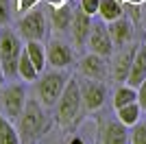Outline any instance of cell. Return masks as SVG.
Returning <instances> with one entry per match:
<instances>
[{
  "mask_svg": "<svg viewBox=\"0 0 146 144\" xmlns=\"http://www.w3.org/2000/svg\"><path fill=\"white\" fill-rule=\"evenodd\" d=\"M92 15L90 13H85L83 9L81 11H74L72 15V24H70V33H72V39L74 44H83L87 42V37H90V31H92Z\"/></svg>",
  "mask_w": 146,
  "mask_h": 144,
  "instance_id": "13",
  "label": "cell"
},
{
  "mask_svg": "<svg viewBox=\"0 0 146 144\" xmlns=\"http://www.w3.org/2000/svg\"><path fill=\"white\" fill-rule=\"evenodd\" d=\"M72 7L68 2H61V5H52V11H50V24L55 31H68L70 24H72Z\"/></svg>",
  "mask_w": 146,
  "mask_h": 144,
  "instance_id": "16",
  "label": "cell"
},
{
  "mask_svg": "<svg viewBox=\"0 0 146 144\" xmlns=\"http://www.w3.org/2000/svg\"><path fill=\"white\" fill-rule=\"evenodd\" d=\"M5 79H7V74H5V70H2V63H0V90H2V85H5Z\"/></svg>",
  "mask_w": 146,
  "mask_h": 144,
  "instance_id": "27",
  "label": "cell"
},
{
  "mask_svg": "<svg viewBox=\"0 0 146 144\" xmlns=\"http://www.w3.org/2000/svg\"><path fill=\"white\" fill-rule=\"evenodd\" d=\"M0 144H22L18 131L5 116H0Z\"/></svg>",
  "mask_w": 146,
  "mask_h": 144,
  "instance_id": "22",
  "label": "cell"
},
{
  "mask_svg": "<svg viewBox=\"0 0 146 144\" xmlns=\"http://www.w3.org/2000/svg\"><path fill=\"white\" fill-rule=\"evenodd\" d=\"M144 79H146V46H137V53H135V57H133L127 83L131 85V87H137Z\"/></svg>",
  "mask_w": 146,
  "mask_h": 144,
  "instance_id": "15",
  "label": "cell"
},
{
  "mask_svg": "<svg viewBox=\"0 0 146 144\" xmlns=\"http://www.w3.org/2000/svg\"><path fill=\"white\" fill-rule=\"evenodd\" d=\"M107 29H109V35L113 39V46H118V48L131 44V39H133V24L129 22L124 15L113 20V22H109Z\"/></svg>",
  "mask_w": 146,
  "mask_h": 144,
  "instance_id": "12",
  "label": "cell"
},
{
  "mask_svg": "<svg viewBox=\"0 0 146 144\" xmlns=\"http://www.w3.org/2000/svg\"><path fill=\"white\" fill-rule=\"evenodd\" d=\"M18 74L24 79V81H37V79H39V72H37V68L33 66V61H31V57H29L26 50H22V55H20Z\"/></svg>",
  "mask_w": 146,
  "mask_h": 144,
  "instance_id": "21",
  "label": "cell"
},
{
  "mask_svg": "<svg viewBox=\"0 0 146 144\" xmlns=\"http://www.w3.org/2000/svg\"><path fill=\"white\" fill-rule=\"evenodd\" d=\"M135 53H137V46L127 44V46H122V50L116 55V61H113V79H116L118 83H127V77H129V70H131Z\"/></svg>",
  "mask_w": 146,
  "mask_h": 144,
  "instance_id": "9",
  "label": "cell"
},
{
  "mask_svg": "<svg viewBox=\"0 0 146 144\" xmlns=\"http://www.w3.org/2000/svg\"><path fill=\"white\" fill-rule=\"evenodd\" d=\"M103 144H129V129L127 125H122L120 120H109L103 127V135H100Z\"/></svg>",
  "mask_w": 146,
  "mask_h": 144,
  "instance_id": "14",
  "label": "cell"
},
{
  "mask_svg": "<svg viewBox=\"0 0 146 144\" xmlns=\"http://www.w3.org/2000/svg\"><path fill=\"white\" fill-rule=\"evenodd\" d=\"M116 111H118V120H120L122 125H127V127L137 125V122H140V116H142V107H140V103H137V101L129 103V105L116 109Z\"/></svg>",
  "mask_w": 146,
  "mask_h": 144,
  "instance_id": "18",
  "label": "cell"
},
{
  "mask_svg": "<svg viewBox=\"0 0 146 144\" xmlns=\"http://www.w3.org/2000/svg\"><path fill=\"white\" fill-rule=\"evenodd\" d=\"M66 83H68V77L63 72H57V70L46 72L44 77H39L37 79V98H39V103H42L44 107L57 105Z\"/></svg>",
  "mask_w": 146,
  "mask_h": 144,
  "instance_id": "4",
  "label": "cell"
},
{
  "mask_svg": "<svg viewBox=\"0 0 146 144\" xmlns=\"http://www.w3.org/2000/svg\"><path fill=\"white\" fill-rule=\"evenodd\" d=\"M144 46H146V42H144Z\"/></svg>",
  "mask_w": 146,
  "mask_h": 144,
  "instance_id": "30",
  "label": "cell"
},
{
  "mask_svg": "<svg viewBox=\"0 0 146 144\" xmlns=\"http://www.w3.org/2000/svg\"><path fill=\"white\" fill-rule=\"evenodd\" d=\"M68 144H85V142H83V140H81V138H72V140H70V142H68Z\"/></svg>",
  "mask_w": 146,
  "mask_h": 144,
  "instance_id": "28",
  "label": "cell"
},
{
  "mask_svg": "<svg viewBox=\"0 0 146 144\" xmlns=\"http://www.w3.org/2000/svg\"><path fill=\"white\" fill-rule=\"evenodd\" d=\"M22 50H24V46L13 31L5 29L0 33V63H2V70L7 77H18V61Z\"/></svg>",
  "mask_w": 146,
  "mask_h": 144,
  "instance_id": "3",
  "label": "cell"
},
{
  "mask_svg": "<svg viewBox=\"0 0 146 144\" xmlns=\"http://www.w3.org/2000/svg\"><path fill=\"white\" fill-rule=\"evenodd\" d=\"M72 48L68 44L59 42V39H52L48 44V50H46V59L52 68H68L72 63Z\"/></svg>",
  "mask_w": 146,
  "mask_h": 144,
  "instance_id": "11",
  "label": "cell"
},
{
  "mask_svg": "<svg viewBox=\"0 0 146 144\" xmlns=\"http://www.w3.org/2000/svg\"><path fill=\"white\" fill-rule=\"evenodd\" d=\"M98 5H100V0H81V9L90 15L98 13Z\"/></svg>",
  "mask_w": 146,
  "mask_h": 144,
  "instance_id": "25",
  "label": "cell"
},
{
  "mask_svg": "<svg viewBox=\"0 0 146 144\" xmlns=\"http://www.w3.org/2000/svg\"><path fill=\"white\" fill-rule=\"evenodd\" d=\"M11 20V0H0V24Z\"/></svg>",
  "mask_w": 146,
  "mask_h": 144,
  "instance_id": "24",
  "label": "cell"
},
{
  "mask_svg": "<svg viewBox=\"0 0 146 144\" xmlns=\"http://www.w3.org/2000/svg\"><path fill=\"white\" fill-rule=\"evenodd\" d=\"M46 2H48V5H61L63 0H46Z\"/></svg>",
  "mask_w": 146,
  "mask_h": 144,
  "instance_id": "29",
  "label": "cell"
},
{
  "mask_svg": "<svg viewBox=\"0 0 146 144\" xmlns=\"http://www.w3.org/2000/svg\"><path fill=\"white\" fill-rule=\"evenodd\" d=\"M18 122V135L22 144H35L42 138V133L48 129V120L44 114V105L39 101H26Z\"/></svg>",
  "mask_w": 146,
  "mask_h": 144,
  "instance_id": "1",
  "label": "cell"
},
{
  "mask_svg": "<svg viewBox=\"0 0 146 144\" xmlns=\"http://www.w3.org/2000/svg\"><path fill=\"white\" fill-rule=\"evenodd\" d=\"M81 105H83L81 83L76 79H68L66 87L61 92L59 101H57V120H59L63 127L72 125L81 114Z\"/></svg>",
  "mask_w": 146,
  "mask_h": 144,
  "instance_id": "2",
  "label": "cell"
},
{
  "mask_svg": "<svg viewBox=\"0 0 146 144\" xmlns=\"http://www.w3.org/2000/svg\"><path fill=\"white\" fill-rule=\"evenodd\" d=\"M18 31L20 35L24 37L26 42H42L44 37H46V33H48V29H46V18H44V11H39V9H29V11L20 18L18 22Z\"/></svg>",
  "mask_w": 146,
  "mask_h": 144,
  "instance_id": "5",
  "label": "cell"
},
{
  "mask_svg": "<svg viewBox=\"0 0 146 144\" xmlns=\"http://www.w3.org/2000/svg\"><path fill=\"white\" fill-rule=\"evenodd\" d=\"M98 15H100L105 22H113V20L122 18V15H124L122 0H100V5H98Z\"/></svg>",
  "mask_w": 146,
  "mask_h": 144,
  "instance_id": "17",
  "label": "cell"
},
{
  "mask_svg": "<svg viewBox=\"0 0 146 144\" xmlns=\"http://www.w3.org/2000/svg\"><path fill=\"white\" fill-rule=\"evenodd\" d=\"M135 101H137V87H131L129 83L120 85L116 90V94H113V107L116 109L124 107L129 103H135Z\"/></svg>",
  "mask_w": 146,
  "mask_h": 144,
  "instance_id": "20",
  "label": "cell"
},
{
  "mask_svg": "<svg viewBox=\"0 0 146 144\" xmlns=\"http://www.w3.org/2000/svg\"><path fill=\"white\" fill-rule=\"evenodd\" d=\"M81 96H83V107L87 111H96L105 105L107 98V87L98 79H87L81 83Z\"/></svg>",
  "mask_w": 146,
  "mask_h": 144,
  "instance_id": "8",
  "label": "cell"
},
{
  "mask_svg": "<svg viewBox=\"0 0 146 144\" xmlns=\"http://www.w3.org/2000/svg\"><path fill=\"white\" fill-rule=\"evenodd\" d=\"M0 103H2L5 114L9 116L11 120L20 118V114H22V109H24V105H26V90H24V85L11 83L9 87H5L2 94H0Z\"/></svg>",
  "mask_w": 146,
  "mask_h": 144,
  "instance_id": "6",
  "label": "cell"
},
{
  "mask_svg": "<svg viewBox=\"0 0 146 144\" xmlns=\"http://www.w3.org/2000/svg\"><path fill=\"white\" fill-rule=\"evenodd\" d=\"M129 142L131 144H146V125L144 122H137V125L131 127V131H129Z\"/></svg>",
  "mask_w": 146,
  "mask_h": 144,
  "instance_id": "23",
  "label": "cell"
},
{
  "mask_svg": "<svg viewBox=\"0 0 146 144\" xmlns=\"http://www.w3.org/2000/svg\"><path fill=\"white\" fill-rule=\"evenodd\" d=\"M137 103H140L142 111H146V79L137 85Z\"/></svg>",
  "mask_w": 146,
  "mask_h": 144,
  "instance_id": "26",
  "label": "cell"
},
{
  "mask_svg": "<svg viewBox=\"0 0 146 144\" xmlns=\"http://www.w3.org/2000/svg\"><path fill=\"white\" fill-rule=\"evenodd\" d=\"M79 70L85 79H98V81H103L105 74H107V61H105V57H100V55L90 53L81 59Z\"/></svg>",
  "mask_w": 146,
  "mask_h": 144,
  "instance_id": "10",
  "label": "cell"
},
{
  "mask_svg": "<svg viewBox=\"0 0 146 144\" xmlns=\"http://www.w3.org/2000/svg\"><path fill=\"white\" fill-rule=\"evenodd\" d=\"M24 50L29 53V57H31V61H33V66L37 68V72L42 74L44 72V68H46V50H44V46H42V42H29L24 46Z\"/></svg>",
  "mask_w": 146,
  "mask_h": 144,
  "instance_id": "19",
  "label": "cell"
},
{
  "mask_svg": "<svg viewBox=\"0 0 146 144\" xmlns=\"http://www.w3.org/2000/svg\"><path fill=\"white\" fill-rule=\"evenodd\" d=\"M87 46H90V53H96L100 57H109L113 53V39L109 35L107 24H103V22L92 24L90 37H87Z\"/></svg>",
  "mask_w": 146,
  "mask_h": 144,
  "instance_id": "7",
  "label": "cell"
}]
</instances>
